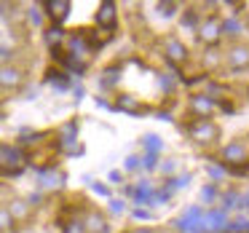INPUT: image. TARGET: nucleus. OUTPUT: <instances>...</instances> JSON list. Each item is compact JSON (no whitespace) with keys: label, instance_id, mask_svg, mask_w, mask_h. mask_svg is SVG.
Here are the masks:
<instances>
[{"label":"nucleus","instance_id":"b1692460","mask_svg":"<svg viewBox=\"0 0 249 233\" xmlns=\"http://www.w3.org/2000/svg\"><path fill=\"white\" fill-rule=\"evenodd\" d=\"M236 201H238V196H236V193H225V196H222V212L236 209Z\"/></svg>","mask_w":249,"mask_h":233},{"label":"nucleus","instance_id":"e433bc0d","mask_svg":"<svg viewBox=\"0 0 249 233\" xmlns=\"http://www.w3.org/2000/svg\"><path fill=\"white\" fill-rule=\"evenodd\" d=\"M121 179V172H110V182H118Z\"/></svg>","mask_w":249,"mask_h":233},{"label":"nucleus","instance_id":"6ab92c4d","mask_svg":"<svg viewBox=\"0 0 249 233\" xmlns=\"http://www.w3.org/2000/svg\"><path fill=\"white\" fill-rule=\"evenodd\" d=\"M6 209L11 212L14 222H17V220H24V217L30 215V204H27V201H11V206H6Z\"/></svg>","mask_w":249,"mask_h":233},{"label":"nucleus","instance_id":"f3484780","mask_svg":"<svg viewBox=\"0 0 249 233\" xmlns=\"http://www.w3.org/2000/svg\"><path fill=\"white\" fill-rule=\"evenodd\" d=\"M142 145H145V150L150 153V156H158V153L163 150V140L156 134H145L142 137Z\"/></svg>","mask_w":249,"mask_h":233},{"label":"nucleus","instance_id":"c756f323","mask_svg":"<svg viewBox=\"0 0 249 233\" xmlns=\"http://www.w3.org/2000/svg\"><path fill=\"white\" fill-rule=\"evenodd\" d=\"M131 215H134L137 220H150V212H147V209H142V206H137V209L131 212Z\"/></svg>","mask_w":249,"mask_h":233},{"label":"nucleus","instance_id":"a878e982","mask_svg":"<svg viewBox=\"0 0 249 233\" xmlns=\"http://www.w3.org/2000/svg\"><path fill=\"white\" fill-rule=\"evenodd\" d=\"M214 196H217V188H214V185H206V188L201 190V198H204L206 204H209V201H214Z\"/></svg>","mask_w":249,"mask_h":233},{"label":"nucleus","instance_id":"f257e3e1","mask_svg":"<svg viewBox=\"0 0 249 233\" xmlns=\"http://www.w3.org/2000/svg\"><path fill=\"white\" fill-rule=\"evenodd\" d=\"M24 153L14 145H0V174H19L24 166Z\"/></svg>","mask_w":249,"mask_h":233},{"label":"nucleus","instance_id":"f8f14e48","mask_svg":"<svg viewBox=\"0 0 249 233\" xmlns=\"http://www.w3.org/2000/svg\"><path fill=\"white\" fill-rule=\"evenodd\" d=\"M198 35L206 43H217L220 40V24H217V19H206V24L198 27Z\"/></svg>","mask_w":249,"mask_h":233},{"label":"nucleus","instance_id":"2f4dec72","mask_svg":"<svg viewBox=\"0 0 249 233\" xmlns=\"http://www.w3.org/2000/svg\"><path fill=\"white\" fill-rule=\"evenodd\" d=\"M174 169H177V161H166V163H161V172H163V174H172Z\"/></svg>","mask_w":249,"mask_h":233},{"label":"nucleus","instance_id":"1a4fd4ad","mask_svg":"<svg viewBox=\"0 0 249 233\" xmlns=\"http://www.w3.org/2000/svg\"><path fill=\"white\" fill-rule=\"evenodd\" d=\"M166 56H169V62H185L188 59V49L177 38H169L166 40Z\"/></svg>","mask_w":249,"mask_h":233},{"label":"nucleus","instance_id":"72a5a7b5","mask_svg":"<svg viewBox=\"0 0 249 233\" xmlns=\"http://www.w3.org/2000/svg\"><path fill=\"white\" fill-rule=\"evenodd\" d=\"M209 174H212L214 179H220L222 174H225V169H220V166H209Z\"/></svg>","mask_w":249,"mask_h":233},{"label":"nucleus","instance_id":"c85d7f7f","mask_svg":"<svg viewBox=\"0 0 249 233\" xmlns=\"http://www.w3.org/2000/svg\"><path fill=\"white\" fill-rule=\"evenodd\" d=\"M30 22H33V24H35V27H38V24H40V22H43V14H40V11H38V8H35V6H33V8H30Z\"/></svg>","mask_w":249,"mask_h":233},{"label":"nucleus","instance_id":"4be33fe9","mask_svg":"<svg viewBox=\"0 0 249 233\" xmlns=\"http://www.w3.org/2000/svg\"><path fill=\"white\" fill-rule=\"evenodd\" d=\"M220 33H225V35H238V33H241V24H238L236 19H225V22L220 24Z\"/></svg>","mask_w":249,"mask_h":233},{"label":"nucleus","instance_id":"bb28decb","mask_svg":"<svg viewBox=\"0 0 249 233\" xmlns=\"http://www.w3.org/2000/svg\"><path fill=\"white\" fill-rule=\"evenodd\" d=\"M124 209H126V204H124V201H118V198H113V201H110V212H113V215H124Z\"/></svg>","mask_w":249,"mask_h":233},{"label":"nucleus","instance_id":"58836bf2","mask_svg":"<svg viewBox=\"0 0 249 233\" xmlns=\"http://www.w3.org/2000/svg\"><path fill=\"white\" fill-rule=\"evenodd\" d=\"M0 118H3V113H0Z\"/></svg>","mask_w":249,"mask_h":233},{"label":"nucleus","instance_id":"dca6fc26","mask_svg":"<svg viewBox=\"0 0 249 233\" xmlns=\"http://www.w3.org/2000/svg\"><path fill=\"white\" fill-rule=\"evenodd\" d=\"M43 40H46V46H51V49H59V43L65 40V30L62 27H49L46 30V35H43Z\"/></svg>","mask_w":249,"mask_h":233},{"label":"nucleus","instance_id":"ddd939ff","mask_svg":"<svg viewBox=\"0 0 249 233\" xmlns=\"http://www.w3.org/2000/svg\"><path fill=\"white\" fill-rule=\"evenodd\" d=\"M115 108H118V110H124V113H131V115L142 113L140 99H137V97H131V94H121V97H118V105H115Z\"/></svg>","mask_w":249,"mask_h":233},{"label":"nucleus","instance_id":"9b49d317","mask_svg":"<svg viewBox=\"0 0 249 233\" xmlns=\"http://www.w3.org/2000/svg\"><path fill=\"white\" fill-rule=\"evenodd\" d=\"M83 228H86L89 233H110L107 228V220H105L99 212H91V215L86 217V222H83Z\"/></svg>","mask_w":249,"mask_h":233},{"label":"nucleus","instance_id":"4c0bfd02","mask_svg":"<svg viewBox=\"0 0 249 233\" xmlns=\"http://www.w3.org/2000/svg\"><path fill=\"white\" fill-rule=\"evenodd\" d=\"M134 233H153V231H147V228H140V231H134Z\"/></svg>","mask_w":249,"mask_h":233},{"label":"nucleus","instance_id":"2eb2a0df","mask_svg":"<svg viewBox=\"0 0 249 233\" xmlns=\"http://www.w3.org/2000/svg\"><path fill=\"white\" fill-rule=\"evenodd\" d=\"M131 196H134L137 204H150V196H153V185H150V179H142V182L137 185L134 190H131Z\"/></svg>","mask_w":249,"mask_h":233},{"label":"nucleus","instance_id":"473e14b6","mask_svg":"<svg viewBox=\"0 0 249 233\" xmlns=\"http://www.w3.org/2000/svg\"><path fill=\"white\" fill-rule=\"evenodd\" d=\"M94 188V193H99V196H110V190H107V185H99V182H94L91 185Z\"/></svg>","mask_w":249,"mask_h":233},{"label":"nucleus","instance_id":"f03ea898","mask_svg":"<svg viewBox=\"0 0 249 233\" xmlns=\"http://www.w3.org/2000/svg\"><path fill=\"white\" fill-rule=\"evenodd\" d=\"M188 134L193 142H198V145H206V142H214L217 137H220V129H217L212 121H196V124L188 126Z\"/></svg>","mask_w":249,"mask_h":233},{"label":"nucleus","instance_id":"7ed1b4c3","mask_svg":"<svg viewBox=\"0 0 249 233\" xmlns=\"http://www.w3.org/2000/svg\"><path fill=\"white\" fill-rule=\"evenodd\" d=\"M43 8H46V17L59 27V24L70 17V8L72 6H70V0H49V3H43Z\"/></svg>","mask_w":249,"mask_h":233},{"label":"nucleus","instance_id":"412c9836","mask_svg":"<svg viewBox=\"0 0 249 233\" xmlns=\"http://www.w3.org/2000/svg\"><path fill=\"white\" fill-rule=\"evenodd\" d=\"M188 185H190V174H179V177H174V179H169V182H166V190L172 193V190L188 188Z\"/></svg>","mask_w":249,"mask_h":233},{"label":"nucleus","instance_id":"9d476101","mask_svg":"<svg viewBox=\"0 0 249 233\" xmlns=\"http://www.w3.org/2000/svg\"><path fill=\"white\" fill-rule=\"evenodd\" d=\"M19 83H22V70H19V67H3V70H0V86L17 89Z\"/></svg>","mask_w":249,"mask_h":233},{"label":"nucleus","instance_id":"c9c22d12","mask_svg":"<svg viewBox=\"0 0 249 233\" xmlns=\"http://www.w3.org/2000/svg\"><path fill=\"white\" fill-rule=\"evenodd\" d=\"M8 56H11V49H3L0 46V59H8Z\"/></svg>","mask_w":249,"mask_h":233},{"label":"nucleus","instance_id":"5701e85b","mask_svg":"<svg viewBox=\"0 0 249 233\" xmlns=\"http://www.w3.org/2000/svg\"><path fill=\"white\" fill-rule=\"evenodd\" d=\"M8 228H14V217H11V212H8L6 206H0V233L8 231Z\"/></svg>","mask_w":249,"mask_h":233},{"label":"nucleus","instance_id":"a211bd4d","mask_svg":"<svg viewBox=\"0 0 249 233\" xmlns=\"http://www.w3.org/2000/svg\"><path fill=\"white\" fill-rule=\"evenodd\" d=\"M121 78V65H113V67H107L105 70V75L99 78V86L102 89H110V86H115V81Z\"/></svg>","mask_w":249,"mask_h":233},{"label":"nucleus","instance_id":"0eeeda50","mask_svg":"<svg viewBox=\"0 0 249 233\" xmlns=\"http://www.w3.org/2000/svg\"><path fill=\"white\" fill-rule=\"evenodd\" d=\"M65 185V174L56 172L54 166L51 169H40V188L43 190H59Z\"/></svg>","mask_w":249,"mask_h":233},{"label":"nucleus","instance_id":"aec40b11","mask_svg":"<svg viewBox=\"0 0 249 233\" xmlns=\"http://www.w3.org/2000/svg\"><path fill=\"white\" fill-rule=\"evenodd\" d=\"M182 30L185 33H193V30H198V14H196V8H188L182 17Z\"/></svg>","mask_w":249,"mask_h":233},{"label":"nucleus","instance_id":"7c9ffc66","mask_svg":"<svg viewBox=\"0 0 249 233\" xmlns=\"http://www.w3.org/2000/svg\"><path fill=\"white\" fill-rule=\"evenodd\" d=\"M126 169H129V172L140 169V158H137V156H129V158H126Z\"/></svg>","mask_w":249,"mask_h":233},{"label":"nucleus","instance_id":"cd10ccee","mask_svg":"<svg viewBox=\"0 0 249 233\" xmlns=\"http://www.w3.org/2000/svg\"><path fill=\"white\" fill-rule=\"evenodd\" d=\"M142 166H145V169H156L158 166V156H150V153H147V156L142 158Z\"/></svg>","mask_w":249,"mask_h":233},{"label":"nucleus","instance_id":"393cba45","mask_svg":"<svg viewBox=\"0 0 249 233\" xmlns=\"http://www.w3.org/2000/svg\"><path fill=\"white\" fill-rule=\"evenodd\" d=\"M174 11H177L174 3H158V14H161V17H172Z\"/></svg>","mask_w":249,"mask_h":233},{"label":"nucleus","instance_id":"39448f33","mask_svg":"<svg viewBox=\"0 0 249 233\" xmlns=\"http://www.w3.org/2000/svg\"><path fill=\"white\" fill-rule=\"evenodd\" d=\"M222 158H225V161H222L225 166L228 163H241L244 166V163H247V147H244L241 142H231V145L222 147Z\"/></svg>","mask_w":249,"mask_h":233},{"label":"nucleus","instance_id":"f704fd0d","mask_svg":"<svg viewBox=\"0 0 249 233\" xmlns=\"http://www.w3.org/2000/svg\"><path fill=\"white\" fill-rule=\"evenodd\" d=\"M161 86L166 89V91H172V86H174V83H172V78H166V75H163V78H161Z\"/></svg>","mask_w":249,"mask_h":233},{"label":"nucleus","instance_id":"4468645a","mask_svg":"<svg viewBox=\"0 0 249 233\" xmlns=\"http://www.w3.org/2000/svg\"><path fill=\"white\" fill-rule=\"evenodd\" d=\"M46 83H51V86L59 89V91H67V89H70V78L62 70H49L46 72Z\"/></svg>","mask_w":249,"mask_h":233},{"label":"nucleus","instance_id":"6e6552de","mask_svg":"<svg viewBox=\"0 0 249 233\" xmlns=\"http://www.w3.org/2000/svg\"><path fill=\"white\" fill-rule=\"evenodd\" d=\"M115 19H118V11H115V3H102L99 6V11H97V24L99 27H105V30H113L115 27Z\"/></svg>","mask_w":249,"mask_h":233},{"label":"nucleus","instance_id":"20e7f679","mask_svg":"<svg viewBox=\"0 0 249 233\" xmlns=\"http://www.w3.org/2000/svg\"><path fill=\"white\" fill-rule=\"evenodd\" d=\"M214 108H217L214 97H206V94H196V97H190V110H193V115L201 118V121L209 118V115L214 113Z\"/></svg>","mask_w":249,"mask_h":233},{"label":"nucleus","instance_id":"423d86ee","mask_svg":"<svg viewBox=\"0 0 249 233\" xmlns=\"http://www.w3.org/2000/svg\"><path fill=\"white\" fill-rule=\"evenodd\" d=\"M228 65L233 70H247L249 67V46H233L228 51Z\"/></svg>","mask_w":249,"mask_h":233}]
</instances>
